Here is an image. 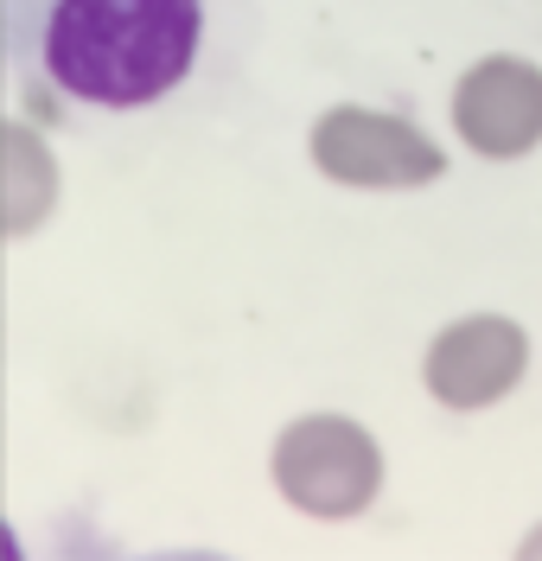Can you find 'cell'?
Returning <instances> with one entry per match:
<instances>
[{"instance_id": "6", "label": "cell", "mask_w": 542, "mask_h": 561, "mask_svg": "<svg viewBox=\"0 0 542 561\" xmlns=\"http://www.w3.org/2000/svg\"><path fill=\"white\" fill-rule=\"evenodd\" d=\"M523 556H542V524L530 529V536H523Z\"/></svg>"}, {"instance_id": "2", "label": "cell", "mask_w": 542, "mask_h": 561, "mask_svg": "<svg viewBox=\"0 0 542 561\" xmlns=\"http://www.w3.org/2000/svg\"><path fill=\"white\" fill-rule=\"evenodd\" d=\"M275 491L313 524H351L383 491V447L351 415H300L275 434L268 454Z\"/></svg>"}, {"instance_id": "3", "label": "cell", "mask_w": 542, "mask_h": 561, "mask_svg": "<svg viewBox=\"0 0 542 561\" xmlns=\"http://www.w3.org/2000/svg\"><path fill=\"white\" fill-rule=\"evenodd\" d=\"M307 153L332 185H351V192H422L447 173L440 140L422 135L408 115L364 103L325 108L307 135Z\"/></svg>"}, {"instance_id": "1", "label": "cell", "mask_w": 542, "mask_h": 561, "mask_svg": "<svg viewBox=\"0 0 542 561\" xmlns=\"http://www.w3.org/2000/svg\"><path fill=\"white\" fill-rule=\"evenodd\" d=\"M192 33V0H65L51 65L90 103H147L185 70Z\"/></svg>"}, {"instance_id": "4", "label": "cell", "mask_w": 542, "mask_h": 561, "mask_svg": "<svg viewBox=\"0 0 542 561\" xmlns=\"http://www.w3.org/2000/svg\"><path fill=\"white\" fill-rule=\"evenodd\" d=\"M530 370V332L505 313H466L453 325H440L422 357V383L440 409L453 415H478L498 409L510 389Z\"/></svg>"}, {"instance_id": "5", "label": "cell", "mask_w": 542, "mask_h": 561, "mask_svg": "<svg viewBox=\"0 0 542 561\" xmlns=\"http://www.w3.org/2000/svg\"><path fill=\"white\" fill-rule=\"evenodd\" d=\"M453 135L478 160H523L542 147V65L492 51L453 83Z\"/></svg>"}]
</instances>
